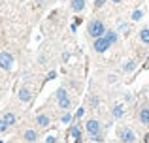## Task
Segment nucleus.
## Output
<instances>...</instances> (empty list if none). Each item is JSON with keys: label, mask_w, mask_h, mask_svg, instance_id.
Wrapping results in <instances>:
<instances>
[{"label": "nucleus", "mask_w": 149, "mask_h": 143, "mask_svg": "<svg viewBox=\"0 0 149 143\" xmlns=\"http://www.w3.org/2000/svg\"><path fill=\"white\" fill-rule=\"evenodd\" d=\"M85 130L89 132V136H95V134H100L102 126L96 119H91V121H87V124H85Z\"/></svg>", "instance_id": "nucleus-5"}, {"label": "nucleus", "mask_w": 149, "mask_h": 143, "mask_svg": "<svg viewBox=\"0 0 149 143\" xmlns=\"http://www.w3.org/2000/svg\"><path fill=\"white\" fill-rule=\"evenodd\" d=\"M142 15H143L142 11H140V10H136L134 13H132V21H140V19H142Z\"/></svg>", "instance_id": "nucleus-17"}, {"label": "nucleus", "mask_w": 149, "mask_h": 143, "mask_svg": "<svg viewBox=\"0 0 149 143\" xmlns=\"http://www.w3.org/2000/svg\"><path fill=\"white\" fill-rule=\"evenodd\" d=\"M6 128H8V122L2 119V121H0V132H6Z\"/></svg>", "instance_id": "nucleus-19"}, {"label": "nucleus", "mask_w": 149, "mask_h": 143, "mask_svg": "<svg viewBox=\"0 0 149 143\" xmlns=\"http://www.w3.org/2000/svg\"><path fill=\"white\" fill-rule=\"evenodd\" d=\"M111 2H115V4H117V2H121V0H111Z\"/></svg>", "instance_id": "nucleus-27"}, {"label": "nucleus", "mask_w": 149, "mask_h": 143, "mask_svg": "<svg viewBox=\"0 0 149 143\" xmlns=\"http://www.w3.org/2000/svg\"><path fill=\"white\" fill-rule=\"evenodd\" d=\"M68 121H70V115H68V113H66V115H64V117H62V122H68Z\"/></svg>", "instance_id": "nucleus-24"}, {"label": "nucleus", "mask_w": 149, "mask_h": 143, "mask_svg": "<svg viewBox=\"0 0 149 143\" xmlns=\"http://www.w3.org/2000/svg\"><path fill=\"white\" fill-rule=\"evenodd\" d=\"M36 121H38L40 126H49V117H47V115H38Z\"/></svg>", "instance_id": "nucleus-11"}, {"label": "nucleus", "mask_w": 149, "mask_h": 143, "mask_svg": "<svg viewBox=\"0 0 149 143\" xmlns=\"http://www.w3.org/2000/svg\"><path fill=\"white\" fill-rule=\"evenodd\" d=\"M106 36H108V40L111 41V44H115V41H117V34H115V32H108Z\"/></svg>", "instance_id": "nucleus-18"}, {"label": "nucleus", "mask_w": 149, "mask_h": 143, "mask_svg": "<svg viewBox=\"0 0 149 143\" xmlns=\"http://www.w3.org/2000/svg\"><path fill=\"white\" fill-rule=\"evenodd\" d=\"M140 40H142L143 44H149V28H143L142 32H140Z\"/></svg>", "instance_id": "nucleus-13"}, {"label": "nucleus", "mask_w": 149, "mask_h": 143, "mask_svg": "<svg viewBox=\"0 0 149 143\" xmlns=\"http://www.w3.org/2000/svg\"><path fill=\"white\" fill-rule=\"evenodd\" d=\"M104 23L102 21H91V25H89V34H91L93 38H100L104 36Z\"/></svg>", "instance_id": "nucleus-1"}, {"label": "nucleus", "mask_w": 149, "mask_h": 143, "mask_svg": "<svg viewBox=\"0 0 149 143\" xmlns=\"http://www.w3.org/2000/svg\"><path fill=\"white\" fill-rule=\"evenodd\" d=\"M11 66H13V57H11L10 53L2 51V53H0V68H4V70H11Z\"/></svg>", "instance_id": "nucleus-4"}, {"label": "nucleus", "mask_w": 149, "mask_h": 143, "mask_svg": "<svg viewBox=\"0 0 149 143\" xmlns=\"http://www.w3.org/2000/svg\"><path fill=\"white\" fill-rule=\"evenodd\" d=\"M57 96H58V106H61L62 109H66V107L70 106V98L66 96V90H64V88H58Z\"/></svg>", "instance_id": "nucleus-6"}, {"label": "nucleus", "mask_w": 149, "mask_h": 143, "mask_svg": "<svg viewBox=\"0 0 149 143\" xmlns=\"http://www.w3.org/2000/svg\"><path fill=\"white\" fill-rule=\"evenodd\" d=\"M119 140L123 143H134L136 141V134L130 128H121L119 130Z\"/></svg>", "instance_id": "nucleus-3"}, {"label": "nucleus", "mask_w": 149, "mask_h": 143, "mask_svg": "<svg viewBox=\"0 0 149 143\" xmlns=\"http://www.w3.org/2000/svg\"><path fill=\"white\" fill-rule=\"evenodd\" d=\"M89 104H91V106L95 107L96 104H98V98H95V96H93V98H89Z\"/></svg>", "instance_id": "nucleus-21"}, {"label": "nucleus", "mask_w": 149, "mask_h": 143, "mask_svg": "<svg viewBox=\"0 0 149 143\" xmlns=\"http://www.w3.org/2000/svg\"><path fill=\"white\" fill-rule=\"evenodd\" d=\"M19 100H21V102H29V100H30V90L26 87L19 90Z\"/></svg>", "instance_id": "nucleus-7"}, {"label": "nucleus", "mask_w": 149, "mask_h": 143, "mask_svg": "<svg viewBox=\"0 0 149 143\" xmlns=\"http://www.w3.org/2000/svg\"><path fill=\"white\" fill-rule=\"evenodd\" d=\"M143 140H146V143H149V132L146 134V137H143Z\"/></svg>", "instance_id": "nucleus-26"}, {"label": "nucleus", "mask_w": 149, "mask_h": 143, "mask_svg": "<svg viewBox=\"0 0 149 143\" xmlns=\"http://www.w3.org/2000/svg\"><path fill=\"white\" fill-rule=\"evenodd\" d=\"M134 68H136V62H134V60H128V62L125 64V68H123V70H125V72H132Z\"/></svg>", "instance_id": "nucleus-16"}, {"label": "nucleus", "mask_w": 149, "mask_h": 143, "mask_svg": "<svg viewBox=\"0 0 149 143\" xmlns=\"http://www.w3.org/2000/svg\"><path fill=\"white\" fill-rule=\"evenodd\" d=\"M4 121L8 122V126H11V124H15V115L13 113H10V111H8L6 115H4Z\"/></svg>", "instance_id": "nucleus-12"}, {"label": "nucleus", "mask_w": 149, "mask_h": 143, "mask_svg": "<svg viewBox=\"0 0 149 143\" xmlns=\"http://www.w3.org/2000/svg\"><path fill=\"white\" fill-rule=\"evenodd\" d=\"M113 117H115V119H121V117H123V107H121V106H115V107H113Z\"/></svg>", "instance_id": "nucleus-15"}, {"label": "nucleus", "mask_w": 149, "mask_h": 143, "mask_svg": "<svg viewBox=\"0 0 149 143\" xmlns=\"http://www.w3.org/2000/svg\"><path fill=\"white\" fill-rule=\"evenodd\" d=\"M85 8V0H72V10L74 11H83Z\"/></svg>", "instance_id": "nucleus-8"}, {"label": "nucleus", "mask_w": 149, "mask_h": 143, "mask_svg": "<svg viewBox=\"0 0 149 143\" xmlns=\"http://www.w3.org/2000/svg\"><path fill=\"white\" fill-rule=\"evenodd\" d=\"M23 137H25V141H36L38 134L34 132V130H26V132H25V136H23Z\"/></svg>", "instance_id": "nucleus-10"}, {"label": "nucleus", "mask_w": 149, "mask_h": 143, "mask_svg": "<svg viewBox=\"0 0 149 143\" xmlns=\"http://www.w3.org/2000/svg\"><path fill=\"white\" fill-rule=\"evenodd\" d=\"M83 113H85V109H77V113H76V117H83Z\"/></svg>", "instance_id": "nucleus-23"}, {"label": "nucleus", "mask_w": 149, "mask_h": 143, "mask_svg": "<svg viewBox=\"0 0 149 143\" xmlns=\"http://www.w3.org/2000/svg\"><path fill=\"white\" fill-rule=\"evenodd\" d=\"M140 121H142L143 124H149V107H143V109L140 111Z\"/></svg>", "instance_id": "nucleus-9"}, {"label": "nucleus", "mask_w": 149, "mask_h": 143, "mask_svg": "<svg viewBox=\"0 0 149 143\" xmlns=\"http://www.w3.org/2000/svg\"><path fill=\"white\" fill-rule=\"evenodd\" d=\"M104 4H106V0H96V2H95V6H96V8H102Z\"/></svg>", "instance_id": "nucleus-22"}, {"label": "nucleus", "mask_w": 149, "mask_h": 143, "mask_svg": "<svg viewBox=\"0 0 149 143\" xmlns=\"http://www.w3.org/2000/svg\"><path fill=\"white\" fill-rule=\"evenodd\" d=\"M70 134H72L76 140H81V130L77 128V126H72V128H70Z\"/></svg>", "instance_id": "nucleus-14"}, {"label": "nucleus", "mask_w": 149, "mask_h": 143, "mask_svg": "<svg viewBox=\"0 0 149 143\" xmlns=\"http://www.w3.org/2000/svg\"><path fill=\"white\" fill-rule=\"evenodd\" d=\"M109 45H111V41L108 40V36H100V38H95V49L98 53H104L109 49Z\"/></svg>", "instance_id": "nucleus-2"}, {"label": "nucleus", "mask_w": 149, "mask_h": 143, "mask_svg": "<svg viewBox=\"0 0 149 143\" xmlns=\"http://www.w3.org/2000/svg\"><path fill=\"white\" fill-rule=\"evenodd\" d=\"M91 140L96 141V143H100V141H102V136H100V134H95V136H91Z\"/></svg>", "instance_id": "nucleus-20"}, {"label": "nucleus", "mask_w": 149, "mask_h": 143, "mask_svg": "<svg viewBox=\"0 0 149 143\" xmlns=\"http://www.w3.org/2000/svg\"><path fill=\"white\" fill-rule=\"evenodd\" d=\"M47 143H55V137H53V136H49V137H47Z\"/></svg>", "instance_id": "nucleus-25"}]
</instances>
